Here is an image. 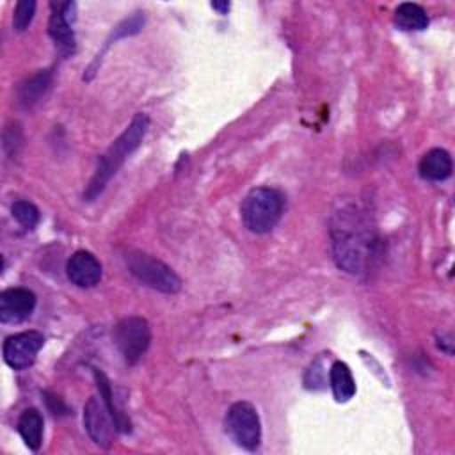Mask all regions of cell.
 Instances as JSON below:
<instances>
[{"mask_svg":"<svg viewBox=\"0 0 455 455\" xmlns=\"http://www.w3.org/2000/svg\"><path fill=\"white\" fill-rule=\"evenodd\" d=\"M226 432L245 450H256L261 441V423L256 409L249 402H236L226 414Z\"/></svg>","mask_w":455,"mask_h":455,"instance_id":"cell-5","label":"cell"},{"mask_svg":"<svg viewBox=\"0 0 455 455\" xmlns=\"http://www.w3.org/2000/svg\"><path fill=\"white\" fill-rule=\"evenodd\" d=\"M329 382L332 387V395L338 402H347L355 395V380L350 373V368L341 361H336L331 366Z\"/></svg>","mask_w":455,"mask_h":455,"instance_id":"cell-14","label":"cell"},{"mask_svg":"<svg viewBox=\"0 0 455 455\" xmlns=\"http://www.w3.org/2000/svg\"><path fill=\"white\" fill-rule=\"evenodd\" d=\"M94 379H96V384H98V389H100V396L103 398L107 409L110 411V416H112V419H114V423H116V428H117L119 432H128V430H130V421H128L126 416L116 407V403H114V395H112V386H110L108 379L105 377L103 371H100V370H96V368H94Z\"/></svg>","mask_w":455,"mask_h":455,"instance_id":"cell-17","label":"cell"},{"mask_svg":"<svg viewBox=\"0 0 455 455\" xmlns=\"http://www.w3.org/2000/svg\"><path fill=\"white\" fill-rule=\"evenodd\" d=\"M395 23L402 30H423L428 25V16L421 5L405 2L396 7Z\"/></svg>","mask_w":455,"mask_h":455,"instance_id":"cell-15","label":"cell"},{"mask_svg":"<svg viewBox=\"0 0 455 455\" xmlns=\"http://www.w3.org/2000/svg\"><path fill=\"white\" fill-rule=\"evenodd\" d=\"M331 238L334 259L341 270L357 275L368 272L377 252V236L355 206H343L334 213Z\"/></svg>","mask_w":455,"mask_h":455,"instance_id":"cell-1","label":"cell"},{"mask_svg":"<svg viewBox=\"0 0 455 455\" xmlns=\"http://www.w3.org/2000/svg\"><path fill=\"white\" fill-rule=\"evenodd\" d=\"M43 345L44 336L37 331H25L9 336L4 343V361L14 370H25L34 364Z\"/></svg>","mask_w":455,"mask_h":455,"instance_id":"cell-7","label":"cell"},{"mask_svg":"<svg viewBox=\"0 0 455 455\" xmlns=\"http://www.w3.org/2000/svg\"><path fill=\"white\" fill-rule=\"evenodd\" d=\"M84 425H85L87 434L98 446L108 448L112 444L114 430H117V428H116L110 411L107 409L101 396H100V400L96 396L87 400V403L84 407Z\"/></svg>","mask_w":455,"mask_h":455,"instance_id":"cell-8","label":"cell"},{"mask_svg":"<svg viewBox=\"0 0 455 455\" xmlns=\"http://www.w3.org/2000/svg\"><path fill=\"white\" fill-rule=\"evenodd\" d=\"M126 265L130 272L146 286L164 291V293H176L181 288L180 277L174 274L171 267H167L164 261L140 252V251H130L126 256Z\"/></svg>","mask_w":455,"mask_h":455,"instance_id":"cell-4","label":"cell"},{"mask_svg":"<svg viewBox=\"0 0 455 455\" xmlns=\"http://www.w3.org/2000/svg\"><path fill=\"white\" fill-rule=\"evenodd\" d=\"M212 7L220 14H226L229 11V2H212Z\"/></svg>","mask_w":455,"mask_h":455,"instance_id":"cell-20","label":"cell"},{"mask_svg":"<svg viewBox=\"0 0 455 455\" xmlns=\"http://www.w3.org/2000/svg\"><path fill=\"white\" fill-rule=\"evenodd\" d=\"M12 217L27 229H32L39 222V210L28 201H16L11 208Z\"/></svg>","mask_w":455,"mask_h":455,"instance_id":"cell-18","label":"cell"},{"mask_svg":"<svg viewBox=\"0 0 455 455\" xmlns=\"http://www.w3.org/2000/svg\"><path fill=\"white\" fill-rule=\"evenodd\" d=\"M284 197L270 187L252 188L242 203V220L252 233H268L281 219Z\"/></svg>","mask_w":455,"mask_h":455,"instance_id":"cell-3","label":"cell"},{"mask_svg":"<svg viewBox=\"0 0 455 455\" xmlns=\"http://www.w3.org/2000/svg\"><path fill=\"white\" fill-rule=\"evenodd\" d=\"M73 9H75V4L66 2V4H60L59 9L53 11L50 16L48 32L62 52H71L75 48V34L69 23V11Z\"/></svg>","mask_w":455,"mask_h":455,"instance_id":"cell-11","label":"cell"},{"mask_svg":"<svg viewBox=\"0 0 455 455\" xmlns=\"http://www.w3.org/2000/svg\"><path fill=\"white\" fill-rule=\"evenodd\" d=\"M66 274L73 284L80 288H91L101 279V263L92 252L76 251L66 263Z\"/></svg>","mask_w":455,"mask_h":455,"instance_id":"cell-10","label":"cell"},{"mask_svg":"<svg viewBox=\"0 0 455 455\" xmlns=\"http://www.w3.org/2000/svg\"><path fill=\"white\" fill-rule=\"evenodd\" d=\"M451 156L441 148L427 151L419 162V174L428 181H443L451 174Z\"/></svg>","mask_w":455,"mask_h":455,"instance_id":"cell-12","label":"cell"},{"mask_svg":"<svg viewBox=\"0 0 455 455\" xmlns=\"http://www.w3.org/2000/svg\"><path fill=\"white\" fill-rule=\"evenodd\" d=\"M149 128V119L146 114L139 112L133 116L132 123L126 126V130L110 144V148L100 156L98 160V167L96 172L92 176V180L89 181L85 192H84V199L92 201L96 196H100L105 188V185L108 183V180L119 171V167L124 164V160L128 158V155L139 148V144L142 142L146 132Z\"/></svg>","mask_w":455,"mask_h":455,"instance_id":"cell-2","label":"cell"},{"mask_svg":"<svg viewBox=\"0 0 455 455\" xmlns=\"http://www.w3.org/2000/svg\"><path fill=\"white\" fill-rule=\"evenodd\" d=\"M34 12H36V2L34 0H21L16 4L14 7V14H12V25L18 32L25 30L32 18H34Z\"/></svg>","mask_w":455,"mask_h":455,"instance_id":"cell-19","label":"cell"},{"mask_svg":"<svg viewBox=\"0 0 455 455\" xmlns=\"http://www.w3.org/2000/svg\"><path fill=\"white\" fill-rule=\"evenodd\" d=\"M36 307V295L27 288H7L0 293V322L20 323Z\"/></svg>","mask_w":455,"mask_h":455,"instance_id":"cell-9","label":"cell"},{"mask_svg":"<svg viewBox=\"0 0 455 455\" xmlns=\"http://www.w3.org/2000/svg\"><path fill=\"white\" fill-rule=\"evenodd\" d=\"M18 432L25 444L37 451L43 443V416L37 409H27L18 419Z\"/></svg>","mask_w":455,"mask_h":455,"instance_id":"cell-13","label":"cell"},{"mask_svg":"<svg viewBox=\"0 0 455 455\" xmlns=\"http://www.w3.org/2000/svg\"><path fill=\"white\" fill-rule=\"evenodd\" d=\"M114 341L128 364H135L149 347L151 331L142 316L123 318L114 327Z\"/></svg>","mask_w":455,"mask_h":455,"instance_id":"cell-6","label":"cell"},{"mask_svg":"<svg viewBox=\"0 0 455 455\" xmlns=\"http://www.w3.org/2000/svg\"><path fill=\"white\" fill-rule=\"evenodd\" d=\"M50 82H52V75L48 71H39L34 76H30L28 80H25L18 91L20 103L23 107L34 105L46 92V89L50 87Z\"/></svg>","mask_w":455,"mask_h":455,"instance_id":"cell-16","label":"cell"}]
</instances>
